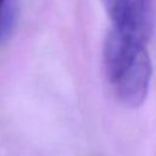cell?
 Masks as SVG:
<instances>
[{"label":"cell","instance_id":"obj_1","mask_svg":"<svg viewBox=\"0 0 156 156\" xmlns=\"http://www.w3.org/2000/svg\"><path fill=\"white\" fill-rule=\"evenodd\" d=\"M151 71V60L144 48L110 80L124 106L136 108L144 104L149 93Z\"/></svg>","mask_w":156,"mask_h":156},{"label":"cell","instance_id":"obj_2","mask_svg":"<svg viewBox=\"0 0 156 156\" xmlns=\"http://www.w3.org/2000/svg\"><path fill=\"white\" fill-rule=\"evenodd\" d=\"M154 0H126V15L121 27L143 41L147 43L154 27Z\"/></svg>","mask_w":156,"mask_h":156},{"label":"cell","instance_id":"obj_3","mask_svg":"<svg viewBox=\"0 0 156 156\" xmlns=\"http://www.w3.org/2000/svg\"><path fill=\"white\" fill-rule=\"evenodd\" d=\"M16 7L13 4V0L7 5V7L0 13V44L6 40V38L10 35V33L13 29L15 22H16Z\"/></svg>","mask_w":156,"mask_h":156},{"label":"cell","instance_id":"obj_4","mask_svg":"<svg viewBox=\"0 0 156 156\" xmlns=\"http://www.w3.org/2000/svg\"><path fill=\"white\" fill-rule=\"evenodd\" d=\"M112 26L119 24L124 20L126 15V0H101Z\"/></svg>","mask_w":156,"mask_h":156},{"label":"cell","instance_id":"obj_5","mask_svg":"<svg viewBox=\"0 0 156 156\" xmlns=\"http://www.w3.org/2000/svg\"><path fill=\"white\" fill-rule=\"evenodd\" d=\"M12 0H0V13L7 7V5L11 2Z\"/></svg>","mask_w":156,"mask_h":156}]
</instances>
